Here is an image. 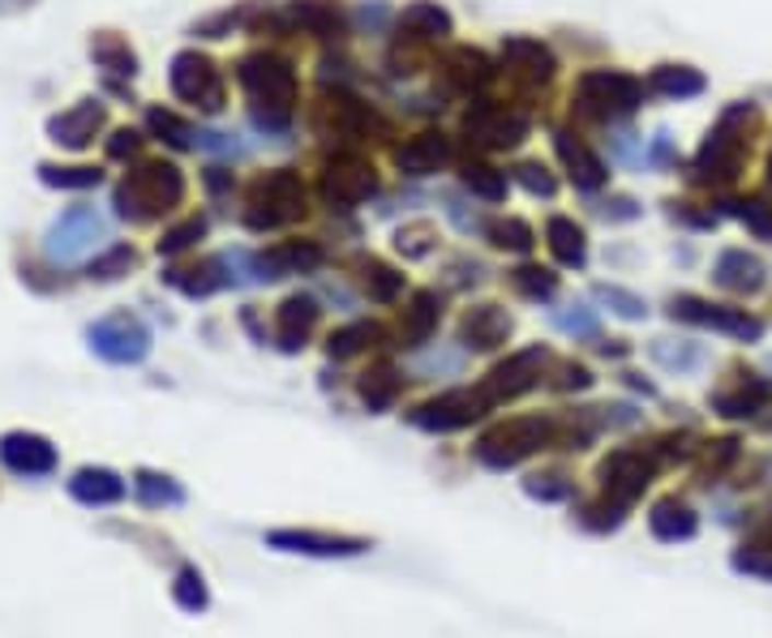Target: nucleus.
<instances>
[{
    "instance_id": "obj_18",
    "label": "nucleus",
    "mask_w": 772,
    "mask_h": 638,
    "mask_svg": "<svg viewBox=\"0 0 772 638\" xmlns=\"http://www.w3.org/2000/svg\"><path fill=\"white\" fill-rule=\"evenodd\" d=\"M648 476H653V463L644 459V454H635V450H618L606 459V467H601V480H606V489L614 492L618 506H631L644 485H648Z\"/></svg>"
},
{
    "instance_id": "obj_50",
    "label": "nucleus",
    "mask_w": 772,
    "mask_h": 638,
    "mask_svg": "<svg viewBox=\"0 0 772 638\" xmlns=\"http://www.w3.org/2000/svg\"><path fill=\"white\" fill-rule=\"evenodd\" d=\"M597 300H606L618 317H626V322H640V317L648 313V304H644L640 295L622 292V288H610V283H601V288H597Z\"/></svg>"
},
{
    "instance_id": "obj_40",
    "label": "nucleus",
    "mask_w": 772,
    "mask_h": 638,
    "mask_svg": "<svg viewBox=\"0 0 772 638\" xmlns=\"http://www.w3.org/2000/svg\"><path fill=\"white\" fill-rule=\"evenodd\" d=\"M147 125H151L168 147H176V150H185V147H194V142H198V129H194V125H185L181 116L163 112V107H151V112H147Z\"/></svg>"
},
{
    "instance_id": "obj_39",
    "label": "nucleus",
    "mask_w": 772,
    "mask_h": 638,
    "mask_svg": "<svg viewBox=\"0 0 772 638\" xmlns=\"http://www.w3.org/2000/svg\"><path fill=\"white\" fill-rule=\"evenodd\" d=\"M360 283H365V292L373 295L378 304H391L395 295L404 292V275H395L391 266H382V262H373V257L360 266Z\"/></svg>"
},
{
    "instance_id": "obj_56",
    "label": "nucleus",
    "mask_w": 772,
    "mask_h": 638,
    "mask_svg": "<svg viewBox=\"0 0 772 638\" xmlns=\"http://www.w3.org/2000/svg\"><path fill=\"white\" fill-rule=\"evenodd\" d=\"M734 566H738V570H747V575H764V579H772V561L769 557H760L756 548L738 553V557H734Z\"/></svg>"
},
{
    "instance_id": "obj_27",
    "label": "nucleus",
    "mask_w": 772,
    "mask_h": 638,
    "mask_svg": "<svg viewBox=\"0 0 772 638\" xmlns=\"http://www.w3.org/2000/svg\"><path fill=\"white\" fill-rule=\"evenodd\" d=\"M270 544L288 548V553H313V557H353V553H365V541L318 536V532H270Z\"/></svg>"
},
{
    "instance_id": "obj_28",
    "label": "nucleus",
    "mask_w": 772,
    "mask_h": 638,
    "mask_svg": "<svg viewBox=\"0 0 772 638\" xmlns=\"http://www.w3.org/2000/svg\"><path fill=\"white\" fill-rule=\"evenodd\" d=\"M69 492H73L78 501H87V506H112V501L125 497V480H120L116 472H107V467H82V472L69 480Z\"/></svg>"
},
{
    "instance_id": "obj_16",
    "label": "nucleus",
    "mask_w": 772,
    "mask_h": 638,
    "mask_svg": "<svg viewBox=\"0 0 772 638\" xmlns=\"http://www.w3.org/2000/svg\"><path fill=\"white\" fill-rule=\"evenodd\" d=\"M103 129V107L95 98H82V103H73L69 112H60V116H51L48 120V134L56 147H69V150H87L95 142V134Z\"/></svg>"
},
{
    "instance_id": "obj_33",
    "label": "nucleus",
    "mask_w": 772,
    "mask_h": 638,
    "mask_svg": "<svg viewBox=\"0 0 772 638\" xmlns=\"http://www.w3.org/2000/svg\"><path fill=\"white\" fill-rule=\"evenodd\" d=\"M648 527H653V536L657 541H691L695 536V514H691V506H682V501H661L653 514H648Z\"/></svg>"
},
{
    "instance_id": "obj_7",
    "label": "nucleus",
    "mask_w": 772,
    "mask_h": 638,
    "mask_svg": "<svg viewBox=\"0 0 772 638\" xmlns=\"http://www.w3.org/2000/svg\"><path fill=\"white\" fill-rule=\"evenodd\" d=\"M95 241H103V219L95 214V206H69L48 228L44 253H48V262H56V266H69V262L87 257L95 248Z\"/></svg>"
},
{
    "instance_id": "obj_9",
    "label": "nucleus",
    "mask_w": 772,
    "mask_h": 638,
    "mask_svg": "<svg viewBox=\"0 0 772 638\" xmlns=\"http://www.w3.org/2000/svg\"><path fill=\"white\" fill-rule=\"evenodd\" d=\"M168 82H172V95L181 98V103H194L203 112H219L223 107V78L215 69V60H206L198 51H176Z\"/></svg>"
},
{
    "instance_id": "obj_22",
    "label": "nucleus",
    "mask_w": 772,
    "mask_h": 638,
    "mask_svg": "<svg viewBox=\"0 0 772 638\" xmlns=\"http://www.w3.org/2000/svg\"><path fill=\"white\" fill-rule=\"evenodd\" d=\"M322 266V248L313 241H288L257 257V279H279V275H306Z\"/></svg>"
},
{
    "instance_id": "obj_53",
    "label": "nucleus",
    "mask_w": 772,
    "mask_h": 638,
    "mask_svg": "<svg viewBox=\"0 0 772 638\" xmlns=\"http://www.w3.org/2000/svg\"><path fill=\"white\" fill-rule=\"evenodd\" d=\"M554 322L563 326L566 335H579V339H597V330H601V326H597V317H592L588 309H575V313H558Z\"/></svg>"
},
{
    "instance_id": "obj_2",
    "label": "nucleus",
    "mask_w": 772,
    "mask_h": 638,
    "mask_svg": "<svg viewBox=\"0 0 772 638\" xmlns=\"http://www.w3.org/2000/svg\"><path fill=\"white\" fill-rule=\"evenodd\" d=\"M181 197H185V176L172 163L151 159V163H138L120 181V189H116V214L134 219V223H147V219H159L163 210H172Z\"/></svg>"
},
{
    "instance_id": "obj_43",
    "label": "nucleus",
    "mask_w": 772,
    "mask_h": 638,
    "mask_svg": "<svg viewBox=\"0 0 772 638\" xmlns=\"http://www.w3.org/2000/svg\"><path fill=\"white\" fill-rule=\"evenodd\" d=\"M369 339H378V326H373V322H353V326H344V330L331 335L326 351H331L335 360H348V356H357Z\"/></svg>"
},
{
    "instance_id": "obj_3",
    "label": "nucleus",
    "mask_w": 772,
    "mask_h": 638,
    "mask_svg": "<svg viewBox=\"0 0 772 638\" xmlns=\"http://www.w3.org/2000/svg\"><path fill=\"white\" fill-rule=\"evenodd\" d=\"M306 214V185L297 172L279 167V172H266L250 185V206H245V228L250 232H275V228H288Z\"/></svg>"
},
{
    "instance_id": "obj_54",
    "label": "nucleus",
    "mask_w": 772,
    "mask_h": 638,
    "mask_svg": "<svg viewBox=\"0 0 772 638\" xmlns=\"http://www.w3.org/2000/svg\"><path fill=\"white\" fill-rule=\"evenodd\" d=\"M653 356L666 364V369H695L700 364V347H666V339L661 344H653Z\"/></svg>"
},
{
    "instance_id": "obj_14",
    "label": "nucleus",
    "mask_w": 772,
    "mask_h": 638,
    "mask_svg": "<svg viewBox=\"0 0 772 638\" xmlns=\"http://www.w3.org/2000/svg\"><path fill=\"white\" fill-rule=\"evenodd\" d=\"M318 125H331V129H335V134H344V138L387 134V120H382L369 103H360V98H353V95L326 98V103L318 107Z\"/></svg>"
},
{
    "instance_id": "obj_25",
    "label": "nucleus",
    "mask_w": 772,
    "mask_h": 638,
    "mask_svg": "<svg viewBox=\"0 0 772 638\" xmlns=\"http://www.w3.org/2000/svg\"><path fill=\"white\" fill-rule=\"evenodd\" d=\"M554 147H558L563 163L571 167V181H575V189H584V194H597V189L610 181L606 163H601L592 150L584 147L579 138H571V134H558V138H554Z\"/></svg>"
},
{
    "instance_id": "obj_12",
    "label": "nucleus",
    "mask_w": 772,
    "mask_h": 638,
    "mask_svg": "<svg viewBox=\"0 0 772 638\" xmlns=\"http://www.w3.org/2000/svg\"><path fill=\"white\" fill-rule=\"evenodd\" d=\"M489 411V398L481 391H451V394H438L434 403L416 407L412 411V425L429 429V433H456L463 425H472L476 416Z\"/></svg>"
},
{
    "instance_id": "obj_21",
    "label": "nucleus",
    "mask_w": 772,
    "mask_h": 638,
    "mask_svg": "<svg viewBox=\"0 0 772 638\" xmlns=\"http://www.w3.org/2000/svg\"><path fill=\"white\" fill-rule=\"evenodd\" d=\"M764 262L760 257H751L747 248H725L717 257V266H713V279H717L725 292H738V295H751L764 288Z\"/></svg>"
},
{
    "instance_id": "obj_29",
    "label": "nucleus",
    "mask_w": 772,
    "mask_h": 638,
    "mask_svg": "<svg viewBox=\"0 0 772 638\" xmlns=\"http://www.w3.org/2000/svg\"><path fill=\"white\" fill-rule=\"evenodd\" d=\"M447 78H451V86L463 91V95H472V91H481L489 78H494V65H489V56L476 48H456L451 51V60H447Z\"/></svg>"
},
{
    "instance_id": "obj_5",
    "label": "nucleus",
    "mask_w": 772,
    "mask_h": 638,
    "mask_svg": "<svg viewBox=\"0 0 772 638\" xmlns=\"http://www.w3.org/2000/svg\"><path fill=\"white\" fill-rule=\"evenodd\" d=\"M550 438H554V420H511V425H498L494 433H485L476 442V459L485 467L507 472L519 459H528L532 450L550 445Z\"/></svg>"
},
{
    "instance_id": "obj_24",
    "label": "nucleus",
    "mask_w": 772,
    "mask_h": 638,
    "mask_svg": "<svg viewBox=\"0 0 772 638\" xmlns=\"http://www.w3.org/2000/svg\"><path fill=\"white\" fill-rule=\"evenodd\" d=\"M503 65L511 73H519V78H528V82H545L554 73V51L545 48L541 39L511 35V39H503Z\"/></svg>"
},
{
    "instance_id": "obj_19",
    "label": "nucleus",
    "mask_w": 772,
    "mask_h": 638,
    "mask_svg": "<svg viewBox=\"0 0 772 638\" xmlns=\"http://www.w3.org/2000/svg\"><path fill=\"white\" fill-rule=\"evenodd\" d=\"M738 167H742V142L729 134V120L721 116L717 134H708V142L695 154V172L704 181H734Z\"/></svg>"
},
{
    "instance_id": "obj_31",
    "label": "nucleus",
    "mask_w": 772,
    "mask_h": 638,
    "mask_svg": "<svg viewBox=\"0 0 772 638\" xmlns=\"http://www.w3.org/2000/svg\"><path fill=\"white\" fill-rule=\"evenodd\" d=\"M451 26H456L451 13L438 9V4H429V0H416V4H408L400 13V31H408L412 39H447Z\"/></svg>"
},
{
    "instance_id": "obj_46",
    "label": "nucleus",
    "mask_w": 772,
    "mask_h": 638,
    "mask_svg": "<svg viewBox=\"0 0 772 638\" xmlns=\"http://www.w3.org/2000/svg\"><path fill=\"white\" fill-rule=\"evenodd\" d=\"M489 241H494V248L528 253L532 248V228L523 219H498V223H489Z\"/></svg>"
},
{
    "instance_id": "obj_26",
    "label": "nucleus",
    "mask_w": 772,
    "mask_h": 638,
    "mask_svg": "<svg viewBox=\"0 0 772 638\" xmlns=\"http://www.w3.org/2000/svg\"><path fill=\"white\" fill-rule=\"evenodd\" d=\"M313 322H318V300H313V295H288V300L279 304V313H275L279 347H288V351L306 347Z\"/></svg>"
},
{
    "instance_id": "obj_10",
    "label": "nucleus",
    "mask_w": 772,
    "mask_h": 638,
    "mask_svg": "<svg viewBox=\"0 0 772 638\" xmlns=\"http://www.w3.org/2000/svg\"><path fill=\"white\" fill-rule=\"evenodd\" d=\"M669 317H678V322H691V326H704V330L734 335V339H751V344L764 335L760 317H751L747 309L708 304V300H700V295H673V300H669Z\"/></svg>"
},
{
    "instance_id": "obj_11",
    "label": "nucleus",
    "mask_w": 772,
    "mask_h": 638,
    "mask_svg": "<svg viewBox=\"0 0 772 638\" xmlns=\"http://www.w3.org/2000/svg\"><path fill=\"white\" fill-rule=\"evenodd\" d=\"M91 347L112 364H138L151 351V330L134 313H112L91 326Z\"/></svg>"
},
{
    "instance_id": "obj_4",
    "label": "nucleus",
    "mask_w": 772,
    "mask_h": 638,
    "mask_svg": "<svg viewBox=\"0 0 772 638\" xmlns=\"http://www.w3.org/2000/svg\"><path fill=\"white\" fill-rule=\"evenodd\" d=\"M640 103H644V82H635L631 73H618V69H588L575 82V107L588 120L631 116Z\"/></svg>"
},
{
    "instance_id": "obj_1",
    "label": "nucleus",
    "mask_w": 772,
    "mask_h": 638,
    "mask_svg": "<svg viewBox=\"0 0 772 638\" xmlns=\"http://www.w3.org/2000/svg\"><path fill=\"white\" fill-rule=\"evenodd\" d=\"M237 82L250 98V116H254L257 129L266 134H284L292 125V112H297V73L284 56H266V51H254L237 65Z\"/></svg>"
},
{
    "instance_id": "obj_30",
    "label": "nucleus",
    "mask_w": 772,
    "mask_h": 638,
    "mask_svg": "<svg viewBox=\"0 0 772 638\" xmlns=\"http://www.w3.org/2000/svg\"><path fill=\"white\" fill-rule=\"evenodd\" d=\"M648 91L661 98H695L704 95V73H695L691 65H657L648 73Z\"/></svg>"
},
{
    "instance_id": "obj_15",
    "label": "nucleus",
    "mask_w": 772,
    "mask_h": 638,
    "mask_svg": "<svg viewBox=\"0 0 772 638\" xmlns=\"http://www.w3.org/2000/svg\"><path fill=\"white\" fill-rule=\"evenodd\" d=\"M270 26L279 31H306V35H322V39H335L344 35V18L331 0H292L288 9H279L270 18Z\"/></svg>"
},
{
    "instance_id": "obj_48",
    "label": "nucleus",
    "mask_w": 772,
    "mask_h": 638,
    "mask_svg": "<svg viewBox=\"0 0 772 638\" xmlns=\"http://www.w3.org/2000/svg\"><path fill=\"white\" fill-rule=\"evenodd\" d=\"M203 236H206V219L203 214H189L185 223H176V228H168V232H163L159 253H168V257H172V253H185V248L194 245V241H203Z\"/></svg>"
},
{
    "instance_id": "obj_6",
    "label": "nucleus",
    "mask_w": 772,
    "mask_h": 638,
    "mask_svg": "<svg viewBox=\"0 0 772 638\" xmlns=\"http://www.w3.org/2000/svg\"><path fill=\"white\" fill-rule=\"evenodd\" d=\"M318 194H322L326 206L353 210V206H360V201H369V197L378 194V172H373L369 159H360V154H353V150H344V154L326 159Z\"/></svg>"
},
{
    "instance_id": "obj_32",
    "label": "nucleus",
    "mask_w": 772,
    "mask_h": 638,
    "mask_svg": "<svg viewBox=\"0 0 772 638\" xmlns=\"http://www.w3.org/2000/svg\"><path fill=\"white\" fill-rule=\"evenodd\" d=\"M545 236H550V253L558 257V266H584L588 262V241H584V232L571 223V219H563V214H554L550 223H545Z\"/></svg>"
},
{
    "instance_id": "obj_58",
    "label": "nucleus",
    "mask_w": 772,
    "mask_h": 638,
    "mask_svg": "<svg viewBox=\"0 0 772 638\" xmlns=\"http://www.w3.org/2000/svg\"><path fill=\"white\" fill-rule=\"evenodd\" d=\"M532 497H541V501H563L566 497V485H528Z\"/></svg>"
},
{
    "instance_id": "obj_49",
    "label": "nucleus",
    "mask_w": 772,
    "mask_h": 638,
    "mask_svg": "<svg viewBox=\"0 0 772 638\" xmlns=\"http://www.w3.org/2000/svg\"><path fill=\"white\" fill-rule=\"evenodd\" d=\"M434 241H438V232H434L429 223H408V228L395 232V248H400L404 257H412V262L425 257V253L434 248Z\"/></svg>"
},
{
    "instance_id": "obj_44",
    "label": "nucleus",
    "mask_w": 772,
    "mask_h": 638,
    "mask_svg": "<svg viewBox=\"0 0 772 638\" xmlns=\"http://www.w3.org/2000/svg\"><path fill=\"white\" fill-rule=\"evenodd\" d=\"M134 248L129 245H112L103 257H95L91 262V279H100V283H112V279H120V275H129L134 270Z\"/></svg>"
},
{
    "instance_id": "obj_42",
    "label": "nucleus",
    "mask_w": 772,
    "mask_h": 638,
    "mask_svg": "<svg viewBox=\"0 0 772 638\" xmlns=\"http://www.w3.org/2000/svg\"><path fill=\"white\" fill-rule=\"evenodd\" d=\"M395 394H400V378H395L391 369H373V373H365L360 398H365L369 411H387V407L395 403Z\"/></svg>"
},
{
    "instance_id": "obj_13",
    "label": "nucleus",
    "mask_w": 772,
    "mask_h": 638,
    "mask_svg": "<svg viewBox=\"0 0 772 638\" xmlns=\"http://www.w3.org/2000/svg\"><path fill=\"white\" fill-rule=\"evenodd\" d=\"M541 364H545V351H541V347L515 351L507 364H498V369L481 382V394L489 398V407H498V403H507V398L528 391V386L541 378Z\"/></svg>"
},
{
    "instance_id": "obj_36",
    "label": "nucleus",
    "mask_w": 772,
    "mask_h": 638,
    "mask_svg": "<svg viewBox=\"0 0 772 638\" xmlns=\"http://www.w3.org/2000/svg\"><path fill=\"white\" fill-rule=\"evenodd\" d=\"M772 398V386L769 382H742L734 394H717V411L721 416H756L760 407H769Z\"/></svg>"
},
{
    "instance_id": "obj_51",
    "label": "nucleus",
    "mask_w": 772,
    "mask_h": 638,
    "mask_svg": "<svg viewBox=\"0 0 772 638\" xmlns=\"http://www.w3.org/2000/svg\"><path fill=\"white\" fill-rule=\"evenodd\" d=\"M515 181L528 189L532 197H554L558 194V181L550 176V167H541V163H519L515 167Z\"/></svg>"
},
{
    "instance_id": "obj_41",
    "label": "nucleus",
    "mask_w": 772,
    "mask_h": 638,
    "mask_svg": "<svg viewBox=\"0 0 772 638\" xmlns=\"http://www.w3.org/2000/svg\"><path fill=\"white\" fill-rule=\"evenodd\" d=\"M39 181L48 189H95L103 181V172L95 167H56V163H39Z\"/></svg>"
},
{
    "instance_id": "obj_17",
    "label": "nucleus",
    "mask_w": 772,
    "mask_h": 638,
    "mask_svg": "<svg viewBox=\"0 0 772 638\" xmlns=\"http://www.w3.org/2000/svg\"><path fill=\"white\" fill-rule=\"evenodd\" d=\"M447 163H451V138H442L438 129H425V134H416L395 150V167L404 176H434Z\"/></svg>"
},
{
    "instance_id": "obj_23",
    "label": "nucleus",
    "mask_w": 772,
    "mask_h": 638,
    "mask_svg": "<svg viewBox=\"0 0 772 638\" xmlns=\"http://www.w3.org/2000/svg\"><path fill=\"white\" fill-rule=\"evenodd\" d=\"M511 335V317L498 309V304H476L460 326L463 347H476V351H489V347L507 344Z\"/></svg>"
},
{
    "instance_id": "obj_34",
    "label": "nucleus",
    "mask_w": 772,
    "mask_h": 638,
    "mask_svg": "<svg viewBox=\"0 0 772 638\" xmlns=\"http://www.w3.org/2000/svg\"><path fill=\"white\" fill-rule=\"evenodd\" d=\"M438 313H442V300L434 292H420L412 300V309H404V344L408 347H420L429 335H434V326H438Z\"/></svg>"
},
{
    "instance_id": "obj_38",
    "label": "nucleus",
    "mask_w": 772,
    "mask_h": 638,
    "mask_svg": "<svg viewBox=\"0 0 772 638\" xmlns=\"http://www.w3.org/2000/svg\"><path fill=\"white\" fill-rule=\"evenodd\" d=\"M511 288L523 295V300L545 304V300L558 295V275H554V270H541V266H519L511 275Z\"/></svg>"
},
{
    "instance_id": "obj_57",
    "label": "nucleus",
    "mask_w": 772,
    "mask_h": 638,
    "mask_svg": "<svg viewBox=\"0 0 772 638\" xmlns=\"http://www.w3.org/2000/svg\"><path fill=\"white\" fill-rule=\"evenodd\" d=\"M563 386L566 391H588V386H592V373H588V369H579V364H571V369H566Z\"/></svg>"
},
{
    "instance_id": "obj_37",
    "label": "nucleus",
    "mask_w": 772,
    "mask_h": 638,
    "mask_svg": "<svg viewBox=\"0 0 772 638\" xmlns=\"http://www.w3.org/2000/svg\"><path fill=\"white\" fill-rule=\"evenodd\" d=\"M463 189L472 197H481V201H503L507 197V176L498 172V167H489V163H468L460 172Z\"/></svg>"
},
{
    "instance_id": "obj_8",
    "label": "nucleus",
    "mask_w": 772,
    "mask_h": 638,
    "mask_svg": "<svg viewBox=\"0 0 772 638\" xmlns=\"http://www.w3.org/2000/svg\"><path fill=\"white\" fill-rule=\"evenodd\" d=\"M463 134L485 150H511L528 138V116L515 112V107H503L494 98H481L468 107L463 116Z\"/></svg>"
},
{
    "instance_id": "obj_55",
    "label": "nucleus",
    "mask_w": 772,
    "mask_h": 638,
    "mask_svg": "<svg viewBox=\"0 0 772 638\" xmlns=\"http://www.w3.org/2000/svg\"><path fill=\"white\" fill-rule=\"evenodd\" d=\"M138 147H142V134H138V129H116L112 142H107V154H112V159H125V154H134Z\"/></svg>"
},
{
    "instance_id": "obj_47",
    "label": "nucleus",
    "mask_w": 772,
    "mask_h": 638,
    "mask_svg": "<svg viewBox=\"0 0 772 638\" xmlns=\"http://www.w3.org/2000/svg\"><path fill=\"white\" fill-rule=\"evenodd\" d=\"M134 489H138V497H142L147 506H176V501L185 497V492L176 489L168 476H154V472H138Z\"/></svg>"
},
{
    "instance_id": "obj_59",
    "label": "nucleus",
    "mask_w": 772,
    "mask_h": 638,
    "mask_svg": "<svg viewBox=\"0 0 772 638\" xmlns=\"http://www.w3.org/2000/svg\"><path fill=\"white\" fill-rule=\"evenodd\" d=\"M601 214H606V219H635L640 210H635V201H631V197H618L614 210H601Z\"/></svg>"
},
{
    "instance_id": "obj_45",
    "label": "nucleus",
    "mask_w": 772,
    "mask_h": 638,
    "mask_svg": "<svg viewBox=\"0 0 772 638\" xmlns=\"http://www.w3.org/2000/svg\"><path fill=\"white\" fill-rule=\"evenodd\" d=\"M729 210H734L760 241H772V206L764 197H742V201H734Z\"/></svg>"
},
{
    "instance_id": "obj_60",
    "label": "nucleus",
    "mask_w": 772,
    "mask_h": 638,
    "mask_svg": "<svg viewBox=\"0 0 772 638\" xmlns=\"http://www.w3.org/2000/svg\"><path fill=\"white\" fill-rule=\"evenodd\" d=\"M769 176H772V159H769Z\"/></svg>"
},
{
    "instance_id": "obj_52",
    "label": "nucleus",
    "mask_w": 772,
    "mask_h": 638,
    "mask_svg": "<svg viewBox=\"0 0 772 638\" xmlns=\"http://www.w3.org/2000/svg\"><path fill=\"white\" fill-rule=\"evenodd\" d=\"M176 604H181V608H194V613L206 608V588L194 570H181V579H176Z\"/></svg>"
},
{
    "instance_id": "obj_20",
    "label": "nucleus",
    "mask_w": 772,
    "mask_h": 638,
    "mask_svg": "<svg viewBox=\"0 0 772 638\" xmlns=\"http://www.w3.org/2000/svg\"><path fill=\"white\" fill-rule=\"evenodd\" d=\"M0 459L18 476H48L51 467H56V450L44 438H35V433H9V438H0Z\"/></svg>"
},
{
    "instance_id": "obj_35",
    "label": "nucleus",
    "mask_w": 772,
    "mask_h": 638,
    "mask_svg": "<svg viewBox=\"0 0 772 638\" xmlns=\"http://www.w3.org/2000/svg\"><path fill=\"white\" fill-rule=\"evenodd\" d=\"M91 56H95V65L107 69V73H120V78H134V73H138L134 48H129L120 35H112V31H100V35L91 39Z\"/></svg>"
}]
</instances>
